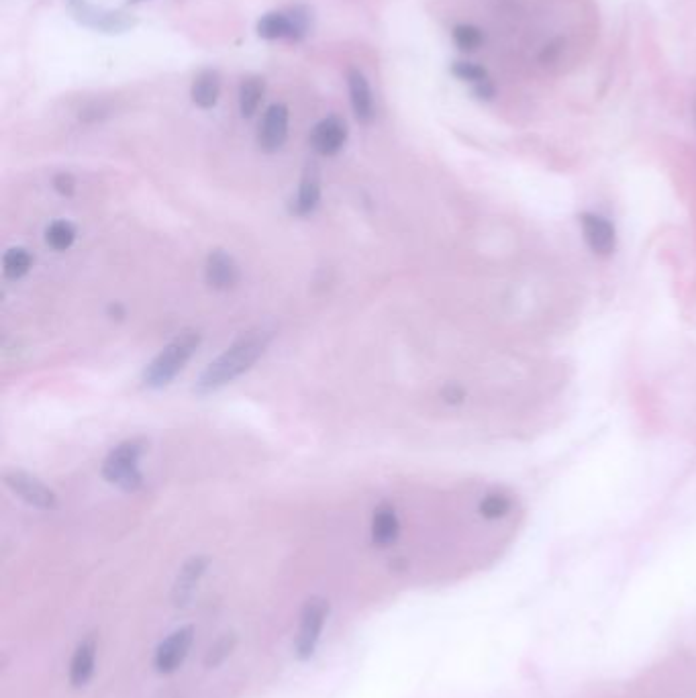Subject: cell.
<instances>
[{"label": "cell", "mask_w": 696, "mask_h": 698, "mask_svg": "<svg viewBox=\"0 0 696 698\" xmlns=\"http://www.w3.org/2000/svg\"><path fill=\"white\" fill-rule=\"evenodd\" d=\"M192 103L201 109H213L221 94V78L215 70H205L194 78Z\"/></svg>", "instance_id": "cell-15"}, {"label": "cell", "mask_w": 696, "mask_h": 698, "mask_svg": "<svg viewBox=\"0 0 696 698\" xmlns=\"http://www.w3.org/2000/svg\"><path fill=\"white\" fill-rule=\"evenodd\" d=\"M235 643H237V637H235L233 633L221 637V639L211 647L209 654H207V660H205L207 668H217V666L231 654V650L235 647Z\"/></svg>", "instance_id": "cell-23"}, {"label": "cell", "mask_w": 696, "mask_h": 698, "mask_svg": "<svg viewBox=\"0 0 696 698\" xmlns=\"http://www.w3.org/2000/svg\"><path fill=\"white\" fill-rule=\"evenodd\" d=\"M264 92H266L264 78H260V76L243 78V82L239 86V111L245 119H250L256 115V111L260 109V105L264 101Z\"/></svg>", "instance_id": "cell-18"}, {"label": "cell", "mask_w": 696, "mask_h": 698, "mask_svg": "<svg viewBox=\"0 0 696 698\" xmlns=\"http://www.w3.org/2000/svg\"><path fill=\"white\" fill-rule=\"evenodd\" d=\"M7 486L19 494L25 503L43 509V511H54L58 507V496L54 490H49L41 480H37L35 476L27 474V472H9L5 476Z\"/></svg>", "instance_id": "cell-7"}, {"label": "cell", "mask_w": 696, "mask_h": 698, "mask_svg": "<svg viewBox=\"0 0 696 698\" xmlns=\"http://www.w3.org/2000/svg\"><path fill=\"white\" fill-rule=\"evenodd\" d=\"M207 558H192L180 572L174 590H172V601L176 607H186L188 601L194 594V588L198 584V580L203 578L205 570H207Z\"/></svg>", "instance_id": "cell-13"}, {"label": "cell", "mask_w": 696, "mask_h": 698, "mask_svg": "<svg viewBox=\"0 0 696 698\" xmlns=\"http://www.w3.org/2000/svg\"><path fill=\"white\" fill-rule=\"evenodd\" d=\"M207 282L217 290H229L239 282V266L223 249H215L207 260Z\"/></svg>", "instance_id": "cell-12"}, {"label": "cell", "mask_w": 696, "mask_h": 698, "mask_svg": "<svg viewBox=\"0 0 696 698\" xmlns=\"http://www.w3.org/2000/svg\"><path fill=\"white\" fill-rule=\"evenodd\" d=\"M329 615V605L323 598H311V601L303 609L301 617V629H298L296 637V656L301 660H309L315 654V647L319 643L325 619Z\"/></svg>", "instance_id": "cell-6"}, {"label": "cell", "mask_w": 696, "mask_h": 698, "mask_svg": "<svg viewBox=\"0 0 696 698\" xmlns=\"http://www.w3.org/2000/svg\"><path fill=\"white\" fill-rule=\"evenodd\" d=\"M45 239L54 249H58V252H64V249H68L74 243L76 229L70 221H56V223L49 225Z\"/></svg>", "instance_id": "cell-20"}, {"label": "cell", "mask_w": 696, "mask_h": 698, "mask_svg": "<svg viewBox=\"0 0 696 698\" xmlns=\"http://www.w3.org/2000/svg\"><path fill=\"white\" fill-rule=\"evenodd\" d=\"M274 333L268 329H256L239 337L225 354H221L201 376L196 390L201 394L219 390L250 370L268 349Z\"/></svg>", "instance_id": "cell-1"}, {"label": "cell", "mask_w": 696, "mask_h": 698, "mask_svg": "<svg viewBox=\"0 0 696 698\" xmlns=\"http://www.w3.org/2000/svg\"><path fill=\"white\" fill-rule=\"evenodd\" d=\"M288 137V109L284 105H272L260 127V147L264 152L272 154L286 143Z\"/></svg>", "instance_id": "cell-9"}, {"label": "cell", "mask_w": 696, "mask_h": 698, "mask_svg": "<svg viewBox=\"0 0 696 698\" xmlns=\"http://www.w3.org/2000/svg\"><path fill=\"white\" fill-rule=\"evenodd\" d=\"M129 3H141V0H129Z\"/></svg>", "instance_id": "cell-25"}, {"label": "cell", "mask_w": 696, "mask_h": 698, "mask_svg": "<svg viewBox=\"0 0 696 698\" xmlns=\"http://www.w3.org/2000/svg\"><path fill=\"white\" fill-rule=\"evenodd\" d=\"M321 198V178H319V170L315 164H309L303 180H301V188H298V198H296V215H309L317 209Z\"/></svg>", "instance_id": "cell-16"}, {"label": "cell", "mask_w": 696, "mask_h": 698, "mask_svg": "<svg viewBox=\"0 0 696 698\" xmlns=\"http://www.w3.org/2000/svg\"><path fill=\"white\" fill-rule=\"evenodd\" d=\"M201 345V333L198 331H182L178 333L166 347L164 352L147 366L145 370V384L149 388H164L168 386L178 372L188 364V360L194 356V352Z\"/></svg>", "instance_id": "cell-2"}, {"label": "cell", "mask_w": 696, "mask_h": 698, "mask_svg": "<svg viewBox=\"0 0 696 698\" xmlns=\"http://www.w3.org/2000/svg\"><path fill=\"white\" fill-rule=\"evenodd\" d=\"M311 31V13L305 7H294L286 13H268L258 23V35L264 39L301 41Z\"/></svg>", "instance_id": "cell-4"}, {"label": "cell", "mask_w": 696, "mask_h": 698, "mask_svg": "<svg viewBox=\"0 0 696 698\" xmlns=\"http://www.w3.org/2000/svg\"><path fill=\"white\" fill-rule=\"evenodd\" d=\"M347 141V127L339 117H327L311 133V145L321 156H335Z\"/></svg>", "instance_id": "cell-10"}, {"label": "cell", "mask_w": 696, "mask_h": 698, "mask_svg": "<svg viewBox=\"0 0 696 698\" xmlns=\"http://www.w3.org/2000/svg\"><path fill=\"white\" fill-rule=\"evenodd\" d=\"M145 450V443L139 439H131L121 443L119 447L109 454L105 466H103V476L119 484L125 490H137L141 486V474H139V458Z\"/></svg>", "instance_id": "cell-3"}, {"label": "cell", "mask_w": 696, "mask_h": 698, "mask_svg": "<svg viewBox=\"0 0 696 698\" xmlns=\"http://www.w3.org/2000/svg\"><path fill=\"white\" fill-rule=\"evenodd\" d=\"M54 186L56 190L62 194V196H72L74 190H76V182L70 174H58L56 180H54Z\"/></svg>", "instance_id": "cell-24"}, {"label": "cell", "mask_w": 696, "mask_h": 698, "mask_svg": "<svg viewBox=\"0 0 696 698\" xmlns=\"http://www.w3.org/2000/svg\"><path fill=\"white\" fill-rule=\"evenodd\" d=\"M347 86H350V101L356 119L362 123H370L374 117V98L368 78L360 70L352 68L347 72Z\"/></svg>", "instance_id": "cell-11"}, {"label": "cell", "mask_w": 696, "mask_h": 698, "mask_svg": "<svg viewBox=\"0 0 696 698\" xmlns=\"http://www.w3.org/2000/svg\"><path fill=\"white\" fill-rule=\"evenodd\" d=\"M452 74H454L456 78H460L462 82L472 84V88H476V86H480V84L490 82L488 72H486L482 66L474 64V62H454V66H452Z\"/></svg>", "instance_id": "cell-22"}, {"label": "cell", "mask_w": 696, "mask_h": 698, "mask_svg": "<svg viewBox=\"0 0 696 698\" xmlns=\"http://www.w3.org/2000/svg\"><path fill=\"white\" fill-rule=\"evenodd\" d=\"M31 264H33V258L25 247H11L3 258V272L7 278L17 280L29 272Z\"/></svg>", "instance_id": "cell-19"}, {"label": "cell", "mask_w": 696, "mask_h": 698, "mask_svg": "<svg viewBox=\"0 0 696 698\" xmlns=\"http://www.w3.org/2000/svg\"><path fill=\"white\" fill-rule=\"evenodd\" d=\"M94 662H96V639L94 635H88L74 652L72 664H70V682L74 688H82L88 684V680L94 674Z\"/></svg>", "instance_id": "cell-14"}, {"label": "cell", "mask_w": 696, "mask_h": 698, "mask_svg": "<svg viewBox=\"0 0 696 698\" xmlns=\"http://www.w3.org/2000/svg\"><path fill=\"white\" fill-rule=\"evenodd\" d=\"M192 637H194V629L192 627H184L176 633H172L156 652V668L162 674H170L176 668H180V664L184 662L190 645H192Z\"/></svg>", "instance_id": "cell-8"}, {"label": "cell", "mask_w": 696, "mask_h": 698, "mask_svg": "<svg viewBox=\"0 0 696 698\" xmlns=\"http://www.w3.org/2000/svg\"><path fill=\"white\" fill-rule=\"evenodd\" d=\"M401 533V523L399 517H396L394 509L384 505L374 513V521H372V539L376 545L386 547L390 543L396 541Z\"/></svg>", "instance_id": "cell-17"}, {"label": "cell", "mask_w": 696, "mask_h": 698, "mask_svg": "<svg viewBox=\"0 0 696 698\" xmlns=\"http://www.w3.org/2000/svg\"><path fill=\"white\" fill-rule=\"evenodd\" d=\"M70 11L74 13V19L80 21L82 25L94 29V31H103V33H123L129 31L137 21L125 13H117V11H107L101 7H94L86 0H68Z\"/></svg>", "instance_id": "cell-5"}, {"label": "cell", "mask_w": 696, "mask_h": 698, "mask_svg": "<svg viewBox=\"0 0 696 698\" xmlns=\"http://www.w3.org/2000/svg\"><path fill=\"white\" fill-rule=\"evenodd\" d=\"M452 35H454V43L466 54L476 52V49L482 47L484 43V33L474 25H456Z\"/></svg>", "instance_id": "cell-21"}]
</instances>
